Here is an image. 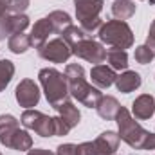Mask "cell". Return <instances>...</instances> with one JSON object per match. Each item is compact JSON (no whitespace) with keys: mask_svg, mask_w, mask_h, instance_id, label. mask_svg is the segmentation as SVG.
<instances>
[{"mask_svg":"<svg viewBox=\"0 0 155 155\" xmlns=\"http://www.w3.org/2000/svg\"><path fill=\"white\" fill-rule=\"evenodd\" d=\"M112 15L116 20H128L135 15V4L132 0H116L112 4Z\"/></svg>","mask_w":155,"mask_h":155,"instance_id":"obj_21","label":"cell"},{"mask_svg":"<svg viewBox=\"0 0 155 155\" xmlns=\"http://www.w3.org/2000/svg\"><path fill=\"white\" fill-rule=\"evenodd\" d=\"M119 134L107 130L94 141L78 144V155H116L119 148Z\"/></svg>","mask_w":155,"mask_h":155,"instance_id":"obj_6","label":"cell"},{"mask_svg":"<svg viewBox=\"0 0 155 155\" xmlns=\"http://www.w3.org/2000/svg\"><path fill=\"white\" fill-rule=\"evenodd\" d=\"M61 38H63L69 45H71V47H72V45H76L78 41L88 38V35H87L79 25H74V24H72V25H69V27L61 33Z\"/></svg>","mask_w":155,"mask_h":155,"instance_id":"obj_25","label":"cell"},{"mask_svg":"<svg viewBox=\"0 0 155 155\" xmlns=\"http://www.w3.org/2000/svg\"><path fill=\"white\" fill-rule=\"evenodd\" d=\"M116 123H117V134H119L121 141H124L134 150H143L144 148V143H146L150 132L144 130L132 117L128 108H124V107L119 108V112H117V116H116Z\"/></svg>","mask_w":155,"mask_h":155,"instance_id":"obj_3","label":"cell"},{"mask_svg":"<svg viewBox=\"0 0 155 155\" xmlns=\"http://www.w3.org/2000/svg\"><path fill=\"white\" fill-rule=\"evenodd\" d=\"M27 155H56V153H52L51 150H45V148H31L27 152Z\"/></svg>","mask_w":155,"mask_h":155,"instance_id":"obj_30","label":"cell"},{"mask_svg":"<svg viewBox=\"0 0 155 155\" xmlns=\"http://www.w3.org/2000/svg\"><path fill=\"white\" fill-rule=\"evenodd\" d=\"M119 108H121V105L114 96H101V99L96 105V110H97L99 117H103L105 121H114Z\"/></svg>","mask_w":155,"mask_h":155,"instance_id":"obj_17","label":"cell"},{"mask_svg":"<svg viewBox=\"0 0 155 155\" xmlns=\"http://www.w3.org/2000/svg\"><path fill=\"white\" fill-rule=\"evenodd\" d=\"M143 150H155V134L150 132V135H148V139H146V143H144V148Z\"/></svg>","mask_w":155,"mask_h":155,"instance_id":"obj_31","label":"cell"},{"mask_svg":"<svg viewBox=\"0 0 155 155\" xmlns=\"http://www.w3.org/2000/svg\"><path fill=\"white\" fill-rule=\"evenodd\" d=\"M99 40L112 49H130L134 45V33L124 20H108L99 27Z\"/></svg>","mask_w":155,"mask_h":155,"instance_id":"obj_4","label":"cell"},{"mask_svg":"<svg viewBox=\"0 0 155 155\" xmlns=\"http://www.w3.org/2000/svg\"><path fill=\"white\" fill-rule=\"evenodd\" d=\"M0 155H2V153H0Z\"/></svg>","mask_w":155,"mask_h":155,"instance_id":"obj_33","label":"cell"},{"mask_svg":"<svg viewBox=\"0 0 155 155\" xmlns=\"http://www.w3.org/2000/svg\"><path fill=\"white\" fill-rule=\"evenodd\" d=\"M90 78H92V83L94 87H97L99 90L101 88H108L116 83V71L108 65H94L92 71H90Z\"/></svg>","mask_w":155,"mask_h":155,"instance_id":"obj_13","label":"cell"},{"mask_svg":"<svg viewBox=\"0 0 155 155\" xmlns=\"http://www.w3.org/2000/svg\"><path fill=\"white\" fill-rule=\"evenodd\" d=\"M20 123L27 130H33L35 134H38L40 137H56V123H54V117L45 116L40 110H35V108L24 110V114L20 117Z\"/></svg>","mask_w":155,"mask_h":155,"instance_id":"obj_7","label":"cell"},{"mask_svg":"<svg viewBox=\"0 0 155 155\" xmlns=\"http://www.w3.org/2000/svg\"><path fill=\"white\" fill-rule=\"evenodd\" d=\"M33 148V137L29 135V132L25 130H18L11 141V150L16 152H29Z\"/></svg>","mask_w":155,"mask_h":155,"instance_id":"obj_23","label":"cell"},{"mask_svg":"<svg viewBox=\"0 0 155 155\" xmlns=\"http://www.w3.org/2000/svg\"><path fill=\"white\" fill-rule=\"evenodd\" d=\"M7 47H9V51L15 52V54H24V52H25L27 49H31L33 45H31V38H29V35L18 33V35H13V36L9 38Z\"/></svg>","mask_w":155,"mask_h":155,"instance_id":"obj_22","label":"cell"},{"mask_svg":"<svg viewBox=\"0 0 155 155\" xmlns=\"http://www.w3.org/2000/svg\"><path fill=\"white\" fill-rule=\"evenodd\" d=\"M38 56L45 61H51V63H65L72 56V49L60 36V38L47 40L38 49Z\"/></svg>","mask_w":155,"mask_h":155,"instance_id":"obj_8","label":"cell"},{"mask_svg":"<svg viewBox=\"0 0 155 155\" xmlns=\"http://www.w3.org/2000/svg\"><path fill=\"white\" fill-rule=\"evenodd\" d=\"M47 18H49V22H51V25H52V29H54L56 35H61L69 25H72V18H71V15L65 13V11H60V9L51 11Z\"/></svg>","mask_w":155,"mask_h":155,"instance_id":"obj_19","label":"cell"},{"mask_svg":"<svg viewBox=\"0 0 155 155\" xmlns=\"http://www.w3.org/2000/svg\"><path fill=\"white\" fill-rule=\"evenodd\" d=\"M56 155H78V144H60L58 150H56Z\"/></svg>","mask_w":155,"mask_h":155,"instance_id":"obj_28","label":"cell"},{"mask_svg":"<svg viewBox=\"0 0 155 155\" xmlns=\"http://www.w3.org/2000/svg\"><path fill=\"white\" fill-rule=\"evenodd\" d=\"M132 114L135 116V119L146 121L155 114V99L150 94H141L139 97L134 99L132 103Z\"/></svg>","mask_w":155,"mask_h":155,"instance_id":"obj_14","label":"cell"},{"mask_svg":"<svg viewBox=\"0 0 155 155\" xmlns=\"http://www.w3.org/2000/svg\"><path fill=\"white\" fill-rule=\"evenodd\" d=\"M40 85L43 88V94L47 97V103L56 108L58 105H61L63 101L69 99V81L67 76L56 69H41L38 72Z\"/></svg>","mask_w":155,"mask_h":155,"instance_id":"obj_2","label":"cell"},{"mask_svg":"<svg viewBox=\"0 0 155 155\" xmlns=\"http://www.w3.org/2000/svg\"><path fill=\"white\" fill-rule=\"evenodd\" d=\"M65 76L69 81V94L78 99L87 108H96L97 101L101 99V90L94 85H90L85 79V69L78 63H71L65 67Z\"/></svg>","mask_w":155,"mask_h":155,"instance_id":"obj_1","label":"cell"},{"mask_svg":"<svg viewBox=\"0 0 155 155\" xmlns=\"http://www.w3.org/2000/svg\"><path fill=\"white\" fill-rule=\"evenodd\" d=\"M135 61L137 63H141V65H148L152 60H153V52L148 49V45L144 43V45H139V47H135Z\"/></svg>","mask_w":155,"mask_h":155,"instance_id":"obj_26","label":"cell"},{"mask_svg":"<svg viewBox=\"0 0 155 155\" xmlns=\"http://www.w3.org/2000/svg\"><path fill=\"white\" fill-rule=\"evenodd\" d=\"M141 83H143L141 74L135 71H124L123 74L116 78V87L121 94H130V92L137 90L141 87Z\"/></svg>","mask_w":155,"mask_h":155,"instance_id":"obj_16","label":"cell"},{"mask_svg":"<svg viewBox=\"0 0 155 155\" xmlns=\"http://www.w3.org/2000/svg\"><path fill=\"white\" fill-rule=\"evenodd\" d=\"M29 16L27 15H5L0 18V40L11 38L13 35L24 33L29 27Z\"/></svg>","mask_w":155,"mask_h":155,"instance_id":"obj_11","label":"cell"},{"mask_svg":"<svg viewBox=\"0 0 155 155\" xmlns=\"http://www.w3.org/2000/svg\"><path fill=\"white\" fill-rule=\"evenodd\" d=\"M5 11H7V0H0V18L5 16Z\"/></svg>","mask_w":155,"mask_h":155,"instance_id":"obj_32","label":"cell"},{"mask_svg":"<svg viewBox=\"0 0 155 155\" xmlns=\"http://www.w3.org/2000/svg\"><path fill=\"white\" fill-rule=\"evenodd\" d=\"M15 76V63L11 60H0V92L11 83Z\"/></svg>","mask_w":155,"mask_h":155,"instance_id":"obj_24","label":"cell"},{"mask_svg":"<svg viewBox=\"0 0 155 155\" xmlns=\"http://www.w3.org/2000/svg\"><path fill=\"white\" fill-rule=\"evenodd\" d=\"M56 110H58V116L61 117L71 128H74L79 124V119H81V114H79V110H78V107H74V103L72 101H63L61 105H58L56 107Z\"/></svg>","mask_w":155,"mask_h":155,"instance_id":"obj_18","label":"cell"},{"mask_svg":"<svg viewBox=\"0 0 155 155\" xmlns=\"http://www.w3.org/2000/svg\"><path fill=\"white\" fill-rule=\"evenodd\" d=\"M20 130V121L11 114L0 116V144L5 148H11V141L15 134Z\"/></svg>","mask_w":155,"mask_h":155,"instance_id":"obj_12","label":"cell"},{"mask_svg":"<svg viewBox=\"0 0 155 155\" xmlns=\"http://www.w3.org/2000/svg\"><path fill=\"white\" fill-rule=\"evenodd\" d=\"M29 4L31 0H7V11H11L13 15H24Z\"/></svg>","mask_w":155,"mask_h":155,"instance_id":"obj_27","label":"cell"},{"mask_svg":"<svg viewBox=\"0 0 155 155\" xmlns=\"http://www.w3.org/2000/svg\"><path fill=\"white\" fill-rule=\"evenodd\" d=\"M52 33H54V29H52V25H51V22H49L47 16L36 20L35 25H33V29H31V35H29L31 45H33L35 49H40V47L49 40V36H51Z\"/></svg>","mask_w":155,"mask_h":155,"instance_id":"obj_15","label":"cell"},{"mask_svg":"<svg viewBox=\"0 0 155 155\" xmlns=\"http://www.w3.org/2000/svg\"><path fill=\"white\" fill-rule=\"evenodd\" d=\"M103 5H105L103 0H74L76 18L79 22V27L87 35H92L103 25L101 16H99L103 11Z\"/></svg>","mask_w":155,"mask_h":155,"instance_id":"obj_5","label":"cell"},{"mask_svg":"<svg viewBox=\"0 0 155 155\" xmlns=\"http://www.w3.org/2000/svg\"><path fill=\"white\" fill-rule=\"evenodd\" d=\"M146 45H148V49L153 52V56H155V18H153V22H152V25H150V33H148V38H146Z\"/></svg>","mask_w":155,"mask_h":155,"instance_id":"obj_29","label":"cell"},{"mask_svg":"<svg viewBox=\"0 0 155 155\" xmlns=\"http://www.w3.org/2000/svg\"><path fill=\"white\" fill-rule=\"evenodd\" d=\"M15 97H16L18 105L24 107L25 110L35 108L40 103V88L35 83V79H29V78L22 79L15 88Z\"/></svg>","mask_w":155,"mask_h":155,"instance_id":"obj_10","label":"cell"},{"mask_svg":"<svg viewBox=\"0 0 155 155\" xmlns=\"http://www.w3.org/2000/svg\"><path fill=\"white\" fill-rule=\"evenodd\" d=\"M107 61H108V67H112L114 71H126L128 69V54L123 49H108Z\"/></svg>","mask_w":155,"mask_h":155,"instance_id":"obj_20","label":"cell"},{"mask_svg":"<svg viewBox=\"0 0 155 155\" xmlns=\"http://www.w3.org/2000/svg\"><path fill=\"white\" fill-rule=\"evenodd\" d=\"M72 49V54L88 61V63H94V65H101L105 60H107V49L96 41L92 38H85L81 41H78L76 45L71 47Z\"/></svg>","mask_w":155,"mask_h":155,"instance_id":"obj_9","label":"cell"}]
</instances>
